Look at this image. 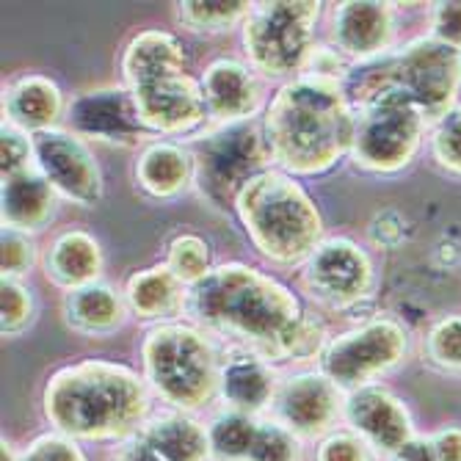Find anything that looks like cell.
Returning a JSON list of instances; mask_svg holds the SVG:
<instances>
[{
    "mask_svg": "<svg viewBox=\"0 0 461 461\" xmlns=\"http://www.w3.org/2000/svg\"><path fill=\"white\" fill-rule=\"evenodd\" d=\"M188 321L232 348L271 365L318 362L329 343L326 326L299 296L271 274L249 263H221L188 287Z\"/></svg>",
    "mask_w": 461,
    "mask_h": 461,
    "instance_id": "obj_1",
    "label": "cell"
},
{
    "mask_svg": "<svg viewBox=\"0 0 461 461\" xmlns=\"http://www.w3.org/2000/svg\"><path fill=\"white\" fill-rule=\"evenodd\" d=\"M260 124L276 169L318 177L351 155L357 108L343 80L302 75L271 95Z\"/></svg>",
    "mask_w": 461,
    "mask_h": 461,
    "instance_id": "obj_2",
    "label": "cell"
},
{
    "mask_svg": "<svg viewBox=\"0 0 461 461\" xmlns=\"http://www.w3.org/2000/svg\"><path fill=\"white\" fill-rule=\"evenodd\" d=\"M41 406L50 426L69 439H133L147 426L149 387L122 362L83 359L50 375Z\"/></svg>",
    "mask_w": 461,
    "mask_h": 461,
    "instance_id": "obj_3",
    "label": "cell"
},
{
    "mask_svg": "<svg viewBox=\"0 0 461 461\" xmlns=\"http://www.w3.org/2000/svg\"><path fill=\"white\" fill-rule=\"evenodd\" d=\"M119 69L144 128L155 139H183L211 122L202 83L188 72L185 48L172 31L144 28L133 33L122 50Z\"/></svg>",
    "mask_w": 461,
    "mask_h": 461,
    "instance_id": "obj_4",
    "label": "cell"
},
{
    "mask_svg": "<svg viewBox=\"0 0 461 461\" xmlns=\"http://www.w3.org/2000/svg\"><path fill=\"white\" fill-rule=\"evenodd\" d=\"M232 213L260 258L279 268H302L323 243V216L307 188L282 169L251 177Z\"/></svg>",
    "mask_w": 461,
    "mask_h": 461,
    "instance_id": "obj_5",
    "label": "cell"
},
{
    "mask_svg": "<svg viewBox=\"0 0 461 461\" xmlns=\"http://www.w3.org/2000/svg\"><path fill=\"white\" fill-rule=\"evenodd\" d=\"M343 86L354 108L384 89H398L420 108L431 128L453 105H458L461 50L434 36H420L384 59L354 64Z\"/></svg>",
    "mask_w": 461,
    "mask_h": 461,
    "instance_id": "obj_6",
    "label": "cell"
},
{
    "mask_svg": "<svg viewBox=\"0 0 461 461\" xmlns=\"http://www.w3.org/2000/svg\"><path fill=\"white\" fill-rule=\"evenodd\" d=\"M221 354L216 340L191 321L158 323L144 334L141 367L147 387L175 411H196L219 395Z\"/></svg>",
    "mask_w": 461,
    "mask_h": 461,
    "instance_id": "obj_7",
    "label": "cell"
},
{
    "mask_svg": "<svg viewBox=\"0 0 461 461\" xmlns=\"http://www.w3.org/2000/svg\"><path fill=\"white\" fill-rule=\"evenodd\" d=\"M323 4L318 0H271L255 4L240 25L246 64L263 80L302 77L315 48Z\"/></svg>",
    "mask_w": 461,
    "mask_h": 461,
    "instance_id": "obj_8",
    "label": "cell"
},
{
    "mask_svg": "<svg viewBox=\"0 0 461 461\" xmlns=\"http://www.w3.org/2000/svg\"><path fill=\"white\" fill-rule=\"evenodd\" d=\"M188 147L196 166L194 188L219 213L232 211L240 188L251 177L274 169L263 124L255 119L240 124H213V131L196 136Z\"/></svg>",
    "mask_w": 461,
    "mask_h": 461,
    "instance_id": "obj_9",
    "label": "cell"
},
{
    "mask_svg": "<svg viewBox=\"0 0 461 461\" xmlns=\"http://www.w3.org/2000/svg\"><path fill=\"white\" fill-rule=\"evenodd\" d=\"M429 122L406 95L384 89L357 105L351 160L370 175H398L420 152Z\"/></svg>",
    "mask_w": 461,
    "mask_h": 461,
    "instance_id": "obj_10",
    "label": "cell"
},
{
    "mask_svg": "<svg viewBox=\"0 0 461 461\" xmlns=\"http://www.w3.org/2000/svg\"><path fill=\"white\" fill-rule=\"evenodd\" d=\"M409 351V331L390 315L370 318L357 329L329 338L318 357V370L343 395L375 382L395 370Z\"/></svg>",
    "mask_w": 461,
    "mask_h": 461,
    "instance_id": "obj_11",
    "label": "cell"
},
{
    "mask_svg": "<svg viewBox=\"0 0 461 461\" xmlns=\"http://www.w3.org/2000/svg\"><path fill=\"white\" fill-rule=\"evenodd\" d=\"M302 287L326 310H351L375 287V266L367 249L351 238H323L302 266Z\"/></svg>",
    "mask_w": 461,
    "mask_h": 461,
    "instance_id": "obj_12",
    "label": "cell"
},
{
    "mask_svg": "<svg viewBox=\"0 0 461 461\" xmlns=\"http://www.w3.org/2000/svg\"><path fill=\"white\" fill-rule=\"evenodd\" d=\"M64 128L83 141H100L108 147H147L155 141L124 83L75 95L67 103Z\"/></svg>",
    "mask_w": 461,
    "mask_h": 461,
    "instance_id": "obj_13",
    "label": "cell"
},
{
    "mask_svg": "<svg viewBox=\"0 0 461 461\" xmlns=\"http://www.w3.org/2000/svg\"><path fill=\"white\" fill-rule=\"evenodd\" d=\"M33 160L59 199L77 207H97L103 202L105 183L100 163L89 141H83L67 128L33 136Z\"/></svg>",
    "mask_w": 461,
    "mask_h": 461,
    "instance_id": "obj_14",
    "label": "cell"
},
{
    "mask_svg": "<svg viewBox=\"0 0 461 461\" xmlns=\"http://www.w3.org/2000/svg\"><path fill=\"white\" fill-rule=\"evenodd\" d=\"M343 403L346 395L321 370H304L279 382L271 417L302 442L323 439L331 434L338 417H343Z\"/></svg>",
    "mask_w": 461,
    "mask_h": 461,
    "instance_id": "obj_15",
    "label": "cell"
},
{
    "mask_svg": "<svg viewBox=\"0 0 461 461\" xmlns=\"http://www.w3.org/2000/svg\"><path fill=\"white\" fill-rule=\"evenodd\" d=\"M329 45L354 64H367L393 53L395 9L375 0H346L331 9Z\"/></svg>",
    "mask_w": 461,
    "mask_h": 461,
    "instance_id": "obj_16",
    "label": "cell"
},
{
    "mask_svg": "<svg viewBox=\"0 0 461 461\" xmlns=\"http://www.w3.org/2000/svg\"><path fill=\"white\" fill-rule=\"evenodd\" d=\"M199 83L207 103V119L213 124L251 122L268 105L266 80L238 59H219L207 64Z\"/></svg>",
    "mask_w": 461,
    "mask_h": 461,
    "instance_id": "obj_17",
    "label": "cell"
},
{
    "mask_svg": "<svg viewBox=\"0 0 461 461\" xmlns=\"http://www.w3.org/2000/svg\"><path fill=\"white\" fill-rule=\"evenodd\" d=\"M343 420L373 450L384 456H393L414 437L411 417L403 401L379 384L348 393L343 403Z\"/></svg>",
    "mask_w": 461,
    "mask_h": 461,
    "instance_id": "obj_18",
    "label": "cell"
},
{
    "mask_svg": "<svg viewBox=\"0 0 461 461\" xmlns=\"http://www.w3.org/2000/svg\"><path fill=\"white\" fill-rule=\"evenodd\" d=\"M67 103L59 83L41 72H25L6 83L4 122L14 124L28 136H39L61 128Z\"/></svg>",
    "mask_w": 461,
    "mask_h": 461,
    "instance_id": "obj_19",
    "label": "cell"
},
{
    "mask_svg": "<svg viewBox=\"0 0 461 461\" xmlns=\"http://www.w3.org/2000/svg\"><path fill=\"white\" fill-rule=\"evenodd\" d=\"M133 177H136V188L144 196L155 202H172L183 196L188 188H194V177H196L194 152L183 141L155 139L139 149Z\"/></svg>",
    "mask_w": 461,
    "mask_h": 461,
    "instance_id": "obj_20",
    "label": "cell"
},
{
    "mask_svg": "<svg viewBox=\"0 0 461 461\" xmlns=\"http://www.w3.org/2000/svg\"><path fill=\"white\" fill-rule=\"evenodd\" d=\"M276 387H279V379L268 359L251 351H240V348L224 357L219 395L230 411H243L255 417H260L263 411H271Z\"/></svg>",
    "mask_w": 461,
    "mask_h": 461,
    "instance_id": "obj_21",
    "label": "cell"
},
{
    "mask_svg": "<svg viewBox=\"0 0 461 461\" xmlns=\"http://www.w3.org/2000/svg\"><path fill=\"white\" fill-rule=\"evenodd\" d=\"M103 268H105V258L100 240L92 232L75 227L59 232L45 249V255H41L45 279L64 293L100 282Z\"/></svg>",
    "mask_w": 461,
    "mask_h": 461,
    "instance_id": "obj_22",
    "label": "cell"
},
{
    "mask_svg": "<svg viewBox=\"0 0 461 461\" xmlns=\"http://www.w3.org/2000/svg\"><path fill=\"white\" fill-rule=\"evenodd\" d=\"M56 211L59 194L36 166L14 177H6L0 185V221H4V230L36 235L56 219Z\"/></svg>",
    "mask_w": 461,
    "mask_h": 461,
    "instance_id": "obj_23",
    "label": "cell"
},
{
    "mask_svg": "<svg viewBox=\"0 0 461 461\" xmlns=\"http://www.w3.org/2000/svg\"><path fill=\"white\" fill-rule=\"evenodd\" d=\"M61 312L64 323L80 338H108L131 318L124 293H119L108 282H92L64 293Z\"/></svg>",
    "mask_w": 461,
    "mask_h": 461,
    "instance_id": "obj_24",
    "label": "cell"
},
{
    "mask_svg": "<svg viewBox=\"0 0 461 461\" xmlns=\"http://www.w3.org/2000/svg\"><path fill=\"white\" fill-rule=\"evenodd\" d=\"M124 302L133 318L147 323H172L188 310V287L163 266L136 271L124 282Z\"/></svg>",
    "mask_w": 461,
    "mask_h": 461,
    "instance_id": "obj_25",
    "label": "cell"
},
{
    "mask_svg": "<svg viewBox=\"0 0 461 461\" xmlns=\"http://www.w3.org/2000/svg\"><path fill=\"white\" fill-rule=\"evenodd\" d=\"M163 461H207L211 458V434L185 411H169L147 420L136 434Z\"/></svg>",
    "mask_w": 461,
    "mask_h": 461,
    "instance_id": "obj_26",
    "label": "cell"
},
{
    "mask_svg": "<svg viewBox=\"0 0 461 461\" xmlns=\"http://www.w3.org/2000/svg\"><path fill=\"white\" fill-rule=\"evenodd\" d=\"M249 0H219V4H204V0H185L175 4V20L194 33H224L246 23L251 14Z\"/></svg>",
    "mask_w": 461,
    "mask_h": 461,
    "instance_id": "obj_27",
    "label": "cell"
},
{
    "mask_svg": "<svg viewBox=\"0 0 461 461\" xmlns=\"http://www.w3.org/2000/svg\"><path fill=\"white\" fill-rule=\"evenodd\" d=\"M260 429V417L243 411H224L207 429L211 434V458L216 461H246Z\"/></svg>",
    "mask_w": 461,
    "mask_h": 461,
    "instance_id": "obj_28",
    "label": "cell"
},
{
    "mask_svg": "<svg viewBox=\"0 0 461 461\" xmlns=\"http://www.w3.org/2000/svg\"><path fill=\"white\" fill-rule=\"evenodd\" d=\"M166 268H169L185 287L199 285L213 266V251L202 235L194 232H180L166 246Z\"/></svg>",
    "mask_w": 461,
    "mask_h": 461,
    "instance_id": "obj_29",
    "label": "cell"
},
{
    "mask_svg": "<svg viewBox=\"0 0 461 461\" xmlns=\"http://www.w3.org/2000/svg\"><path fill=\"white\" fill-rule=\"evenodd\" d=\"M423 357L431 367L461 379V315H445L429 329Z\"/></svg>",
    "mask_w": 461,
    "mask_h": 461,
    "instance_id": "obj_30",
    "label": "cell"
},
{
    "mask_svg": "<svg viewBox=\"0 0 461 461\" xmlns=\"http://www.w3.org/2000/svg\"><path fill=\"white\" fill-rule=\"evenodd\" d=\"M33 318H36L33 290L25 287L23 279L4 276V282H0V331H4V338H20L33 323Z\"/></svg>",
    "mask_w": 461,
    "mask_h": 461,
    "instance_id": "obj_31",
    "label": "cell"
},
{
    "mask_svg": "<svg viewBox=\"0 0 461 461\" xmlns=\"http://www.w3.org/2000/svg\"><path fill=\"white\" fill-rule=\"evenodd\" d=\"M429 149L439 169L461 177V103L429 128Z\"/></svg>",
    "mask_w": 461,
    "mask_h": 461,
    "instance_id": "obj_32",
    "label": "cell"
},
{
    "mask_svg": "<svg viewBox=\"0 0 461 461\" xmlns=\"http://www.w3.org/2000/svg\"><path fill=\"white\" fill-rule=\"evenodd\" d=\"M246 461H302V439L274 417H260V429Z\"/></svg>",
    "mask_w": 461,
    "mask_h": 461,
    "instance_id": "obj_33",
    "label": "cell"
},
{
    "mask_svg": "<svg viewBox=\"0 0 461 461\" xmlns=\"http://www.w3.org/2000/svg\"><path fill=\"white\" fill-rule=\"evenodd\" d=\"M33 166V136L4 122V128H0V180L28 172Z\"/></svg>",
    "mask_w": 461,
    "mask_h": 461,
    "instance_id": "obj_34",
    "label": "cell"
},
{
    "mask_svg": "<svg viewBox=\"0 0 461 461\" xmlns=\"http://www.w3.org/2000/svg\"><path fill=\"white\" fill-rule=\"evenodd\" d=\"M39 258V249L31 235L4 230L0 235V268H4L6 279H23Z\"/></svg>",
    "mask_w": 461,
    "mask_h": 461,
    "instance_id": "obj_35",
    "label": "cell"
},
{
    "mask_svg": "<svg viewBox=\"0 0 461 461\" xmlns=\"http://www.w3.org/2000/svg\"><path fill=\"white\" fill-rule=\"evenodd\" d=\"M315 461H373V447L354 431H331L321 439Z\"/></svg>",
    "mask_w": 461,
    "mask_h": 461,
    "instance_id": "obj_36",
    "label": "cell"
},
{
    "mask_svg": "<svg viewBox=\"0 0 461 461\" xmlns=\"http://www.w3.org/2000/svg\"><path fill=\"white\" fill-rule=\"evenodd\" d=\"M20 461H86V456H83V450L77 447L75 439L56 431V434L36 437L20 453Z\"/></svg>",
    "mask_w": 461,
    "mask_h": 461,
    "instance_id": "obj_37",
    "label": "cell"
},
{
    "mask_svg": "<svg viewBox=\"0 0 461 461\" xmlns=\"http://www.w3.org/2000/svg\"><path fill=\"white\" fill-rule=\"evenodd\" d=\"M431 36L445 45L461 50V0L458 4H434L431 12Z\"/></svg>",
    "mask_w": 461,
    "mask_h": 461,
    "instance_id": "obj_38",
    "label": "cell"
},
{
    "mask_svg": "<svg viewBox=\"0 0 461 461\" xmlns=\"http://www.w3.org/2000/svg\"><path fill=\"white\" fill-rule=\"evenodd\" d=\"M429 439L434 445L437 461H461V429L458 426H445Z\"/></svg>",
    "mask_w": 461,
    "mask_h": 461,
    "instance_id": "obj_39",
    "label": "cell"
},
{
    "mask_svg": "<svg viewBox=\"0 0 461 461\" xmlns=\"http://www.w3.org/2000/svg\"><path fill=\"white\" fill-rule=\"evenodd\" d=\"M390 461H437L434 456V445L431 439H423V437H411L403 447H398Z\"/></svg>",
    "mask_w": 461,
    "mask_h": 461,
    "instance_id": "obj_40",
    "label": "cell"
},
{
    "mask_svg": "<svg viewBox=\"0 0 461 461\" xmlns=\"http://www.w3.org/2000/svg\"><path fill=\"white\" fill-rule=\"evenodd\" d=\"M113 461H163V458L144 439L133 437V439H128V442L122 445V450L116 453Z\"/></svg>",
    "mask_w": 461,
    "mask_h": 461,
    "instance_id": "obj_41",
    "label": "cell"
}]
</instances>
